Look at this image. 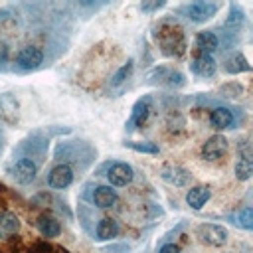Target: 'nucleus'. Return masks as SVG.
Wrapping results in <instances>:
<instances>
[{"instance_id": "1", "label": "nucleus", "mask_w": 253, "mask_h": 253, "mask_svg": "<svg viewBox=\"0 0 253 253\" xmlns=\"http://www.w3.org/2000/svg\"><path fill=\"white\" fill-rule=\"evenodd\" d=\"M219 10V4L215 2H204V0H198V2H190V4H184L180 8V14H184L188 20L196 22V24H202V22H208L210 18H213Z\"/></svg>"}, {"instance_id": "2", "label": "nucleus", "mask_w": 253, "mask_h": 253, "mask_svg": "<svg viewBox=\"0 0 253 253\" xmlns=\"http://www.w3.org/2000/svg\"><path fill=\"white\" fill-rule=\"evenodd\" d=\"M196 235L202 243L211 245V247H219L227 241V229L223 225L217 223H202L196 227Z\"/></svg>"}, {"instance_id": "3", "label": "nucleus", "mask_w": 253, "mask_h": 253, "mask_svg": "<svg viewBox=\"0 0 253 253\" xmlns=\"http://www.w3.org/2000/svg\"><path fill=\"white\" fill-rule=\"evenodd\" d=\"M36 174H38V164H36L32 158H20V160H16V162L12 164V168H10V176H12L18 184H22V186L32 184V182L36 180Z\"/></svg>"}, {"instance_id": "4", "label": "nucleus", "mask_w": 253, "mask_h": 253, "mask_svg": "<svg viewBox=\"0 0 253 253\" xmlns=\"http://www.w3.org/2000/svg\"><path fill=\"white\" fill-rule=\"evenodd\" d=\"M16 63L24 71L38 69L43 63V51H42V47H38V45H24L16 53Z\"/></svg>"}, {"instance_id": "5", "label": "nucleus", "mask_w": 253, "mask_h": 253, "mask_svg": "<svg viewBox=\"0 0 253 253\" xmlns=\"http://www.w3.org/2000/svg\"><path fill=\"white\" fill-rule=\"evenodd\" d=\"M105 176H107V180H109L111 186L123 188V186H126V184L132 182L134 170H132V166L126 164V162H113V164L107 168V174H105Z\"/></svg>"}, {"instance_id": "6", "label": "nucleus", "mask_w": 253, "mask_h": 253, "mask_svg": "<svg viewBox=\"0 0 253 253\" xmlns=\"http://www.w3.org/2000/svg\"><path fill=\"white\" fill-rule=\"evenodd\" d=\"M150 105H152V97H150V95L140 97V99L132 105L130 117H128V121H126V130H134L136 126H140V125L146 121V117H148V113H150Z\"/></svg>"}, {"instance_id": "7", "label": "nucleus", "mask_w": 253, "mask_h": 253, "mask_svg": "<svg viewBox=\"0 0 253 253\" xmlns=\"http://www.w3.org/2000/svg\"><path fill=\"white\" fill-rule=\"evenodd\" d=\"M71 182H73V170L69 164H57L47 174V184L53 190H63V188L71 186Z\"/></svg>"}, {"instance_id": "8", "label": "nucleus", "mask_w": 253, "mask_h": 253, "mask_svg": "<svg viewBox=\"0 0 253 253\" xmlns=\"http://www.w3.org/2000/svg\"><path fill=\"white\" fill-rule=\"evenodd\" d=\"M225 152H227V138L221 134H213L202 144V156L206 160H219Z\"/></svg>"}, {"instance_id": "9", "label": "nucleus", "mask_w": 253, "mask_h": 253, "mask_svg": "<svg viewBox=\"0 0 253 253\" xmlns=\"http://www.w3.org/2000/svg\"><path fill=\"white\" fill-rule=\"evenodd\" d=\"M160 178L164 180V182H168V184H172V186H186L188 182H190V172L186 170V168H182V166H174V164H170V166H164L162 170H160Z\"/></svg>"}, {"instance_id": "10", "label": "nucleus", "mask_w": 253, "mask_h": 253, "mask_svg": "<svg viewBox=\"0 0 253 253\" xmlns=\"http://www.w3.org/2000/svg\"><path fill=\"white\" fill-rule=\"evenodd\" d=\"M215 59L211 57V55H208V53H200L192 63H190V69H192V73L194 75H198V77H211L213 73H215Z\"/></svg>"}, {"instance_id": "11", "label": "nucleus", "mask_w": 253, "mask_h": 253, "mask_svg": "<svg viewBox=\"0 0 253 253\" xmlns=\"http://www.w3.org/2000/svg\"><path fill=\"white\" fill-rule=\"evenodd\" d=\"M210 198H211V190L208 186H194L186 192V204L192 210H202Z\"/></svg>"}, {"instance_id": "12", "label": "nucleus", "mask_w": 253, "mask_h": 253, "mask_svg": "<svg viewBox=\"0 0 253 253\" xmlns=\"http://www.w3.org/2000/svg\"><path fill=\"white\" fill-rule=\"evenodd\" d=\"M233 123H235V117H233V113H231L229 109H225V107H217V109H213L211 115H210V125H211L213 128H219V130L231 128Z\"/></svg>"}, {"instance_id": "13", "label": "nucleus", "mask_w": 253, "mask_h": 253, "mask_svg": "<svg viewBox=\"0 0 253 253\" xmlns=\"http://www.w3.org/2000/svg\"><path fill=\"white\" fill-rule=\"evenodd\" d=\"M117 200H119L117 192L111 186H97L95 192H93V202H95L97 208H103V210L113 208L117 204Z\"/></svg>"}, {"instance_id": "14", "label": "nucleus", "mask_w": 253, "mask_h": 253, "mask_svg": "<svg viewBox=\"0 0 253 253\" xmlns=\"http://www.w3.org/2000/svg\"><path fill=\"white\" fill-rule=\"evenodd\" d=\"M217 45H219V40H217V36H215L213 32H210V30L198 32V36H196V47H198L202 53L211 55V51H215Z\"/></svg>"}, {"instance_id": "15", "label": "nucleus", "mask_w": 253, "mask_h": 253, "mask_svg": "<svg viewBox=\"0 0 253 253\" xmlns=\"http://www.w3.org/2000/svg\"><path fill=\"white\" fill-rule=\"evenodd\" d=\"M36 225H38V231L43 237H57L61 233L59 221L55 217H51V215H40L38 221H36Z\"/></svg>"}, {"instance_id": "16", "label": "nucleus", "mask_w": 253, "mask_h": 253, "mask_svg": "<svg viewBox=\"0 0 253 253\" xmlns=\"http://www.w3.org/2000/svg\"><path fill=\"white\" fill-rule=\"evenodd\" d=\"M20 231V219L12 211H0V237H8Z\"/></svg>"}, {"instance_id": "17", "label": "nucleus", "mask_w": 253, "mask_h": 253, "mask_svg": "<svg viewBox=\"0 0 253 253\" xmlns=\"http://www.w3.org/2000/svg\"><path fill=\"white\" fill-rule=\"evenodd\" d=\"M119 223L113 219V217H103L99 223H97V239L99 241H109L113 237L119 235Z\"/></svg>"}, {"instance_id": "18", "label": "nucleus", "mask_w": 253, "mask_h": 253, "mask_svg": "<svg viewBox=\"0 0 253 253\" xmlns=\"http://www.w3.org/2000/svg\"><path fill=\"white\" fill-rule=\"evenodd\" d=\"M0 109H2V115L8 119V121H14L16 115H18V101L12 93H4L0 97Z\"/></svg>"}, {"instance_id": "19", "label": "nucleus", "mask_w": 253, "mask_h": 253, "mask_svg": "<svg viewBox=\"0 0 253 253\" xmlns=\"http://www.w3.org/2000/svg\"><path fill=\"white\" fill-rule=\"evenodd\" d=\"M251 174H253V160H251V156L245 152V154L237 160V164H235V178L245 182V180L251 178Z\"/></svg>"}, {"instance_id": "20", "label": "nucleus", "mask_w": 253, "mask_h": 253, "mask_svg": "<svg viewBox=\"0 0 253 253\" xmlns=\"http://www.w3.org/2000/svg\"><path fill=\"white\" fill-rule=\"evenodd\" d=\"M243 22H245L243 8H241V6H237V4H231V6H229V16H227V20H225V26H227V28L237 30Z\"/></svg>"}, {"instance_id": "21", "label": "nucleus", "mask_w": 253, "mask_h": 253, "mask_svg": "<svg viewBox=\"0 0 253 253\" xmlns=\"http://www.w3.org/2000/svg\"><path fill=\"white\" fill-rule=\"evenodd\" d=\"M233 223H237L239 227L251 231V229H253V210H251V206L241 208V210L235 213V221H233Z\"/></svg>"}, {"instance_id": "22", "label": "nucleus", "mask_w": 253, "mask_h": 253, "mask_svg": "<svg viewBox=\"0 0 253 253\" xmlns=\"http://www.w3.org/2000/svg\"><path fill=\"white\" fill-rule=\"evenodd\" d=\"M225 69H227L229 73H241V71H249V63H247V59H245L241 53H235L233 57L227 59Z\"/></svg>"}, {"instance_id": "23", "label": "nucleus", "mask_w": 253, "mask_h": 253, "mask_svg": "<svg viewBox=\"0 0 253 253\" xmlns=\"http://www.w3.org/2000/svg\"><path fill=\"white\" fill-rule=\"evenodd\" d=\"M130 71H132V59H128L123 67H119V69H117V73L111 77V87H119L121 83H125V81H126V77L130 75Z\"/></svg>"}, {"instance_id": "24", "label": "nucleus", "mask_w": 253, "mask_h": 253, "mask_svg": "<svg viewBox=\"0 0 253 253\" xmlns=\"http://www.w3.org/2000/svg\"><path fill=\"white\" fill-rule=\"evenodd\" d=\"M125 146L132 148L134 152H142V154H158V150H160L158 144H154V142H130V140H126Z\"/></svg>"}, {"instance_id": "25", "label": "nucleus", "mask_w": 253, "mask_h": 253, "mask_svg": "<svg viewBox=\"0 0 253 253\" xmlns=\"http://www.w3.org/2000/svg\"><path fill=\"white\" fill-rule=\"evenodd\" d=\"M166 83H168L170 87H182V85L186 83V79H184V75H182L180 71H170Z\"/></svg>"}, {"instance_id": "26", "label": "nucleus", "mask_w": 253, "mask_h": 253, "mask_svg": "<svg viewBox=\"0 0 253 253\" xmlns=\"http://www.w3.org/2000/svg\"><path fill=\"white\" fill-rule=\"evenodd\" d=\"M162 6H164V2H142L140 4V10L142 12H152V10H158Z\"/></svg>"}, {"instance_id": "27", "label": "nucleus", "mask_w": 253, "mask_h": 253, "mask_svg": "<svg viewBox=\"0 0 253 253\" xmlns=\"http://www.w3.org/2000/svg\"><path fill=\"white\" fill-rule=\"evenodd\" d=\"M158 253H180V247L174 245V243H164V245L158 249Z\"/></svg>"}, {"instance_id": "28", "label": "nucleus", "mask_w": 253, "mask_h": 253, "mask_svg": "<svg viewBox=\"0 0 253 253\" xmlns=\"http://www.w3.org/2000/svg\"><path fill=\"white\" fill-rule=\"evenodd\" d=\"M6 59H8V47L4 42H0V65L6 63Z\"/></svg>"}]
</instances>
